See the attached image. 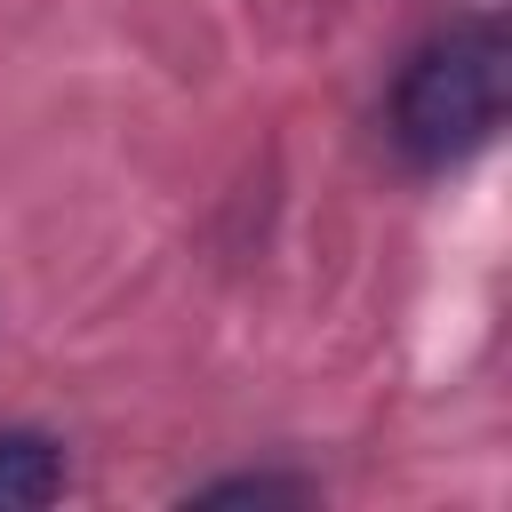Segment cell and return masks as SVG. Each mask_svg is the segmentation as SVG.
Returning a JSON list of instances; mask_svg holds the SVG:
<instances>
[{"instance_id": "cell-3", "label": "cell", "mask_w": 512, "mask_h": 512, "mask_svg": "<svg viewBox=\"0 0 512 512\" xmlns=\"http://www.w3.org/2000/svg\"><path fill=\"white\" fill-rule=\"evenodd\" d=\"M264 504V496H312V480H296V472H232V480H208L200 488V504Z\"/></svg>"}, {"instance_id": "cell-1", "label": "cell", "mask_w": 512, "mask_h": 512, "mask_svg": "<svg viewBox=\"0 0 512 512\" xmlns=\"http://www.w3.org/2000/svg\"><path fill=\"white\" fill-rule=\"evenodd\" d=\"M504 128V24L464 16L432 32L384 88V144L416 176H448L480 160Z\"/></svg>"}, {"instance_id": "cell-2", "label": "cell", "mask_w": 512, "mask_h": 512, "mask_svg": "<svg viewBox=\"0 0 512 512\" xmlns=\"http://www.w3.org/2000/svg\"><path fill=\"white\" fill-rule=\"evenodd\" d=\"M72 488L64 440L48 432H0V512H40Z\"/></svg>"}]
</instances>
